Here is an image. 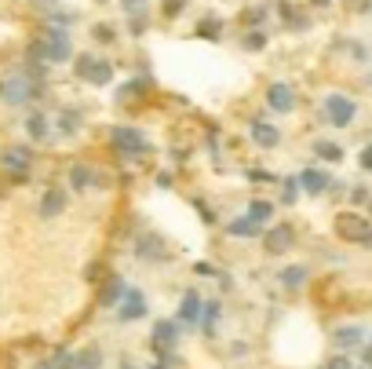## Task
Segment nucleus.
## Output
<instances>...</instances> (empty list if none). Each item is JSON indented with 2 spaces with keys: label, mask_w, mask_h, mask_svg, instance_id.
Here are the masks:
<instances>
[{
  "label": "nucleus",
  "mask_w": 372,
  "mask_h": 369,
  "mask_svg": "<svg viewBox=\"0 0 372 369\" xmlns=\"http://www.w3.org/2000/svg\"><path fill=\"white\" fill-rule=\"evenodd\" d=\"M150 315V300H146V293L143 289H136V286H128V293H124V300L117 303V322H143Z\"/></svg>",
  "instance_id": "obj_21"
},
{
  "label": "nucleus",
  "mask_w": 372,
  "mask_h": 369,
  "mask_svg": "<svg viewBox=\"0 0 372 369\" xmlns=\"http://www.w3.org/2000/svg\"><path fill=\"white\" fill-rule=\"evenodd\" d=\"M106 146L117 154L121 165H131V168H139L146 158H153V139L146 128L139 124H131V121H117V124H109L106 128Z\"/></svg>",
  "instance_id": "obj_1"
},
{
  "label": "nucleus",
  "mask_w": 372,
  "mask_h": 369,
  "mask_svg": "<svg viewBox=\"0 0 372 369\" xmlns=\"http://www.w3.org/2000/svg\"><path fill=\"white\" fill-rule=\"evenodd\" d=\"M117 4H121L124 15H136V11H146L150 8V0H117Z\"/></svg>",
  "instance_id": "obj_48"
},
{
  "label": "nucleus",
  "mask_w": 372,
  "mask_h": 369,
  "mask_svg": "<svg viewBox=\"0 0 372 369\" xmlns=\"http://www.w3.org/2000/svg\"><path fill=\"white\" fill-rule=\"evenodd\" d=\"M263 102H267V110H270V114H277V117H292V114L299 110V92H296V84H292V81L277 77V81L267 84V92H263Z\"/></svg>",
  "instance_id": "obj_10"
},
{
  "label": "nucleus",
  "mask_w": 372,
  "mask_h": 369,
  "mask_svg": "<svg viewBox=\"0 0 372 369\" xmlns=\"http://www.w3.org/2000/svg\"><path fill=\"white\" fill-rule=\"evenodd\" d=\"M190 209L197 212V220H201L205 227H219V209L205 198V194H190Z\"/></svg>",
  "instance_id": "obj_34"
},
{
  "label": "nucleus",
  "mask_w": 372,
  "mask_h": 369,
  "mask_svg": "<svg viewBox=\"0 0 372 369\" xmlns=\"http://www.w3.org/2000/svg\"><path fill=\"white\" fill-rule=\"evenodd\" d=\"M311 158L318 165H343L347 161V146L332 136H314L311 139Z\"/></svg>",
  "instance_id": "obj_23"
},
{
  "label": "nucleus",
  "mask_w": 372,
  "mask_h": 369,
  "mask_svg": "<svg viewBox=\"0 0 372 369\" xmlns=\"http://www.w3.org/2000/svg\"><path fill=\"white\" fill-rule=\"evenodd\" d=\"M84 124H88V117H84V110L77 102H66V106H59V114H55V139H80V132H84Z\"/></svg>",
  "instance_id": "obj_16"
},
{
  "label": "nucleus",
  "mask_w": 372,
  "mask_h": 369,
  "mask_svg": "<svg viewBox=\"0 0 372 369\" xmlns=\"http://www.w3.org/2000/svg\"><path fill=\"white\" fill-rule=\"evenodd\" d=\"M66 209H70V190H66L62 183L44 187L40 201H37V216H40V220H44V223H52V220H59Z\"/></svg>",
  "instance_id": "obj_17"
},
{
  "label": "nucleus",
  "mask_w": 372,
  "mask_h": 369,
  "mask_svg": "<svg viewBox=\"0 0 372 369\" xmlns=\"http://www.w3.org/2000/svg\"><path fill=\"white\" fill-rule=\"evenodd\" d=\"M186 8H190V0H161V18L164 23H179Z\"/></svg>",
  "instance_id": "obj_42"
},
{
  "label": "nucleus",
  "mask_w": 372,
  "mask_h": 369,
  "mask_svg": "<svg viewBox=\"0 0 372 369\" xmlns=\"http://www.w3.org/2000/svg\"><path fill=\"white\" fill-rule=\"evenodd\" d=\"M365 216H368V220H372V198H368V205H365Z\"/></svg>",
  "instance_id": "obj_55"
},
{
  "label": "nucleus",
  "mask_w": 372,
  "mask_h": 369,
  "mask_svg": "<svg viewBox=\"0 0 372 369\" xmlns=\"http://www.w3.org/2000/svg\"><path fill=\"white\" fill-rule=\"evenodd\" d=\"M92 40L99 48H117L121 45V30L109 23V18H99V23H92Z\"/></svg>",
  "instance_id": "obj_30"
},
{
  "label": "nucleus",
  "mask_w": 372,
  "mask_h": 369,
  "mask_svg": "<svg viewBox=\"0 0 372 369\" xmlns=\"http://www.w3.org/2000/svg\"><path fill=\"white\" fill-rule=\"evenodd\" d=\"M33 165H37V154H33V146H26V143H11V146L0 150V168L11 176V183H26Z\"/></svg>",
  "instance_id": "obj_9"
},
{
  "label": "nucleus",
  "mask_w": 372,
  "mask_h": 369,
  "mask_svg": "<svg viewBox=\"0 0 372 369\" xmlns=\"http://www.w3.org/2000/svg\"><path fill=\"white\" fill-rule=\"evenodd\" d=\"M248 143L256 146V150H263V154H270V150H277L281 143H284V128H277L274 121H267V117H252L248 124Z\"/></svg>",
  "instance_id": "obj_15"
},
{
  "label": "nucleus",
  "mask_w": 372,
  "mask_h": 369,
  "mask_svg": "<svg viewBox=\"0 0 372 369\" xmlns=\"http://www.w3.org/2000/svg\"><path fill=\"white\" fill-rule=\"evenodd\" d=\"M237 45H241V52L259 55V52H267V48H270V33H267V30H241Z\"/></svg>",
  "instance_id": "obj_31"
},
{
  "label": "nucleus",
  "mask_w": 372,
  "mask_h": 369,
  "mask_svg": "<svg viewBox=\"0 0 372 369\" xmlns=\"http://www.w3.org/2000/svg\"><path fill=\"white\" fill-rule=\"evenodd\" d=\"M193 40H205V45H223V37H227V18L219 15V11H201L193 18Z\"/></svg>",
  "instance_id": "obj_18"
},
{
  "label": "nucleus",
  "mask_w": 372,
  "mask_h": 369,
  "mask_svg": "<svg viewBox=\"0 0 372 369\" xmlns=\"http://www.w3.org/2000/svg\"><path fill=\"white\" fill-rule=\"evenodd\" d=\"M179 336H183L179 318H157L153 329H150V347L153 351H175V347H179Z\"/></svg>",
  "instance_id": "obj_19"
},
{
  "label": "nucleus",
  "mask_w": 372,
  "mask_h": 369,
  "mask_svg": "<svg viewBox=\"0 0 372 369\" xmlns=\"http://www.w3.org/2000/svg\"><path fill=\"white\" fill-rule=\"evenodd\" d=\"M215 281H219V289H223V293H230V289H234V274H230V271H219V274H215Z\"/></svg>",
  "instance_id": "obj_49"
},
{
  "label": "nucleus",
  "mask_w": 372,
  "mask_h": 369,
  "mask_svg": "<svg viewBox=\"0 0 372 369\" xmlns=\"http://www.w3.org/2000/svg\"><path fill=\"white\" fill-rule=\"evenodd\" d=\"M77 23H80V11H73V8H52V11H44V26L73 30Z\"/></svg>",
  "instance_id": "obj_37"
},
{
  "label": "nucleus",
  "mask_w": 372,
  "mask_h": 369,
  "mask_svg": "<svg viewBox=\"0 0 372 369\" xmlns=\"http://www.w3.org/2000/svg\"><path fill=\"white\" fill-rule=\"evenodd\" d=\"M73 77L84 81L88 88H109L117 81V66L109 55H95V52H80L73 55Z\"/></svg>",
  "instance_id": "obj_6"
},
{
  "label": "nucleus",
  "mask_w": 372,
  "mask_h": 369,
  "mask_svg": "<svg viewBox=\"0 0 372 369\" xmlns=\"http://www.w3.org/2000/svg\"><path fill=\"white\" fill-rule=\"evenodd\" d=\"M121 369H150V365H136L131 358H121Z\"/></svg>",
  "instance_id": "obj_52"
},
{
  "label": "nucleus",
  "mask_w": 372,
  "mask_h": 369,
  "mask_svg": "<svg viewBox=\"0 0 372 369\" xmlns=\"http://www.w3.org/2000/svg\"><path fill=\"white\" fill-rule=\"evenodd\" d=\"M124 33L131 40H143L150 33V11H136V15H124Z\"/></svg>",
  "instance_id": "obj_39"
},
{
  "label": "nucleus",
  "mask_w": 372,
  "mask_h": 369,
  "mask_svg": "<svg viewBox=\"0 0 372 369\" xmlns=\"http://www.w3.org/2000/svg\"><path fill=\"white\" fill-rule=\"evenodd\" d=\"M296 242H299L296 223H270L267 230H263V238H259V245H263V252H267V256H284V252H292Z\"/></svg>",
  "instance_id": "obj_13"
},
{
  "label": "nucleus",
  "mask_w": 372,
  "mask_h": 369,
  "mask_svg": "<svg viewBox=\"0 0 372 369\" xmlns=\"http://www.w3.org/2000/svg\"><path fill=\"white\" fill-rule=\"evenodd\" d=\"M263 230H267V227H263V223H256L252 216H245V212L223 223V234H227V238H237V242H259V238H263Z\"/></svg>",
  "instance_id": "obj_25"
},
{
  "label": "nucleus",
  "mask_w": 372,
  "mask_h": 369,
  "mask_svg": "<svg viewBox=\"0 0 372 369\" xmlns=\"http://www.w3.org/2000/svg\"><path fill=\"white\" fill-rule=\"evenodd\" d=\"M361 365H365V369H372V344H368V340L361 344Z\"/></svg>",
  "instance_id": "obj_50"
},
{
  "label": "nucleus",
  "mask_w": 372,
  "mask_h": 369,
  "mask_svg": "<svg viewBox=\"0 0 372 369\" xmlns=\"http://www.w3.org/2000/svg\"><path fill=\"white\" fill-rule=\"evenodd\" d=\"M245 216H252V220L263 223V227H270L274 216H277V201L274 198H263V194H252L248 205H245Z\"/></svg>",
  "instance_id": "obj_28"
},
{
  "label": "nucleus",
  "mask_w": 372,
  "mask_h": 369,
  "mask_svg": "<svg viewBox=\"0 0 372 369\" xmlns=\"http://www.w3.org/2000/svg\"><path fill=\"white\" fill-rule=\"evenodd\" d=\"M77 48H73V33L59 30V26H44L40 37H33L26 45V62H48V66H66L73 62Z\"/></svg>",
  "instance_id": "obj_2"
},
{
  "label": "nucleus",
  "mask_w": 372,
  "mask_h": 369,
  "mask_svg": "<svg viewBox=\"0 0 372 369\" xmlns=\"http://www.w3.org/2000/svg\"><path fill=\"white\" fill-rule=\"evenodd\" d=\"M306 4H311V11H328L336 0H306Z\"/></svg>",
  "instance_id": "obj_51"
},
{
  "label": "nucleus",
  "mask_w": 372,
  "mask_h": 369,
  "mask_svg": "<svg viewBox=\"0 0 372 369\" xmlns=\"http://www.w3.org/2000/svg\"><path fill=\"white\" fill-rule=\"evenodd\" d=\"M153 187H157V190H175V187H179L175 168H157V172H153Z\"/></svg>",
  "instance_id": "obj_43"
},
{
  "label": "nucleus",
  "mask_w": 372,
  "mask_h": 369,
  "mask_svg": "<svg viewBox=\"0 0 372 369\" xmlns=\"http://www.w3.org/2000/svg\"><path fill=\"white\" fill-rule=\"evenodd\" d=\"M219 318H223V300H205V311H201V329L205 336H215V329H219Z\"/></svg>",
  "instance_id": "obj_35"
},
{
  "label": "nucleus",
  "mask_w": 372,
  "mask_h": 369,
  "mask_svg": "<svg viewBox=\"0 0 372 369\" xmlns=\"http://www.w3.org/2000/svg\"><path fill=\"white\" fill-rule=\"evenodd\" d=\"M22 128H26V139L37 143V146H44V143H52V139H55V121L44 114L40 106H33V110L22 117Z\"/></svg>",
  "instance_id": "obj_20"
},
{
  "label": "nucleus",
  "mask_w": 372,
  "mask_h": 369,
  "mask_svg": "<svg viewBox=\"0 0 372 369\" xmlns=\"http://www.w3.org/2000/svg\"><path fill=\"white\" fill-rule=\"evenodd\" d=\"M193 274H197V278H215V274H219V267H215V264H208V259H193Z\"/></svg>",
  "instance_id": "obj_47"
},
{
  "label": "nucleus",
  "mask_w": 372,
  "mask_h": 369,
  "mask_svg": "<svg viewBox=\"0 0 372 369\" xmlns=\"http://www.w3.org/2000/svg\"><path fill=\"white\" fill-rule=\"evenodd\" d=\"M124 293H128V281H124V274L109 271V274L102 278V286H99V308H106V311H117V303L124 300Z\"/></svg>",
  "instance_id": "obj_24"
},
{
  "label": "nucleus",
  "mask_w": 372,
  "mask_h": 369,
  "mask_svg": "<svg viewBox=\"0 0 372 369\" xmlns=\"http://www.w3.org/2000/svg\"><path fill=\"white\" fill-rule=\"evenodd\" d=\"M190 154H193V146H168V161L172 165H186Z\"/></svg>",
  "instance_id": "obj_46"
},
{
  "label": "nucleus",
  "mask_w": 372,
  "mask_h": 369,
  "mask_svg": "<svg viewBox=\"0 0 372 369\" xmlns=\"http://www.w3.org/2000/svg\"><path fill=\"white\" fill-rule=\"evenodd\" d=\"M340 4H347V8H354V11H358V4H361V0H340Z\"/></svg>",
  "instance_id": "obj_53"
},
{
  "label": "nucleus",
  "mask_w": 372,
  "mask_h": 369,
  "mask_svg": "<svg viewBox=\"0 0 372 369\" xmlns=\"http://www.w3.org/2000/svg\"><path fill=\"white\" fill-rule=\"evenodd\" d=\"M277 286L284 293H303L306 286H311V267L306 264H284L277 271Z\"/></svg>",
  "instance_id": "obj_27"
},
{
  "label": "nucleus",
  "mask_w": 372,
  "mask_h": 369,
  "mask_svg": "<svg viewBox=\"0 0 372 369\" xmlns=\"http://www.w3.org/2000/svg\"><path fill=\"white\" fill-rule=\"evenodd\" d=\"M201 139H205V150H208V158L215 161V168H223V165H219V161H223V128H219V124H205Z\"/></svg>",
  "instance_id": "obj_33"
},
{
  "label": "nucleus",
  "mask_w": 372,
  "mask_h": 369,
  "mask_svg": "<svg viewBox=\"0 0 372 369\" xmlns=\"http://www.w3.org/2000/svg\"><path fill=\"white\" fill-rule=\"evenodd\" d=\"M321 369H358V365L350 362V355H347V351H336V355L328 358V362H325Z\"/></svg>",
  "instance_id": "obj_45"
},
{
  "label": "nucleus",
  "mask_w": 372,
  "mask_h": 369,
  "mask_svg": "<svg viewBox=\"0 0 372 369\" xmlns=\"http://www.w3.org/2000/svg\"><path fill=\"white\" fill-rule=\"evenodd\" d=\"M270 18H274L270 4H248L245 11H241V30H267Z\"/></svg>",
  "instance_id": "obj_29"
},
{
  "label": "nucleus",
  "mask_w": 372,
  "mask_h": 369,
  "mask_svg": "<svg viewBox=\"0 0 372 369\" xmlns=\"http://www.w3.org/2000/svg\"><path fill=\"white\" fill-rule=\"evenodd\" d=\"M299 198H303V190H299V176H296V172H292V176H281V183H277V205L292 209Z\"/></svg>",
  "instance_id": "obj_36"
},
{
  "label": "nucleus",
  "mask_w": 372,
  "mask_h": 369,
  "mask_svg": "<svg viewBox=\"0 0 372 369\" xmlns=\"http://www.w3.org/2000/svg\"><path fill=\"white\" fill-rule=\"evenodd\" d=\"M201 311H205V296L197 293V286L183 289L179 311H175V318H179V325H183V329H197V325H201Z\"/></svg>",
  "instance_id": "obj_22"
},
{
  "label": "nucleus",
  "mask_w": 372,
  "mask_h": 369,
  "mask_svg": "<svg viewBox=\"0 0 372 369\" xmlns=\"http://www.w3.org/2000/svg\"><path fill=\"white\" fill-rule=\"evenodd\" d=\"M318 110H321V121L328 128H336V132H347V128H354L358 114H361V102L350 95V92H325L321 102H318Z\"/></svg>",
  "instance_id": "obj_4"
},
{
  "label": "nucleus",
  "mask_w": 372,
  "mask_h": 369,
  "mask_svg": "<svg viewBox=\"0 0 372 369\" xmlns=\"http://www.w3.org/2000/svg\"><path fill=\"white\" fill-rule=\"evenodd\" d=\"M241 176H245L248 183H256V187H277V183H281L277 172L263 168V165H245V168H241Z\"/></svg>",
  "instance_id": "obj_38"
},
{
  "label": "nucleus",
  "mask_w": 372,
  "mask_h": 369,
  "mask_svg": "<svg viewBox=\"0 0 372 369\" xmlns=\"http://www.w3.org/2000/svg\"><path fill=\"white\" fill-rule=\"evenodd\" d=\"M33 369H73V351L70 347H55L48 358H40Z\"/></svg>",
  "instance_id": "obj_40"
},
{
  "label": "nucleus",
  "mask_w": 372,
  "mask_h": 369,
  "mask_svg": "<svg viewBox=\"0 0 372 369\" xmlns=\"http://www.w3.org/2000/svg\"><path fill=\"white\" fill-rule=\"evenodd\" d=\"M106 365V355L99 344H88L80 351H73V369H102Z\"/></svg>",
  "instance_id": "obj_32"
},
{
  "label": "nucleus",
  "mask_w": 372,
  "mask_h": 369,
  "mask_svg": "<svg viewBox=\"0 0 372 369\" xmlns=\"http://www.w3.org/2000/svg\"><path fill=\"white\" fill-rule=\"evenodd\" d=\"M368 340V329L358 322H347V325H336V333H332V344L340 347V351H361V344Z\"/></svg>",
  "instance_id": "obj_26"
},
{
  "label": "nucleus",
  "mask_w": 372,
  "mask_h": 369,
  "mask_svg": "<svg viewBox=\"0 0 372 369\" xmlns=\"http://www.w3.org/2000/svg\"><path fill=\"white\" fill-rule=\"evenodd\" d=\"M95 4H109V0H95Z\"/></svg>",
  "instance_id": "obj_56"
},
{
  "label": "nucleus",
  "mask_w": 372,
  "mask_h": 369,
  "mask_svg": "<svg viewBox=\"0 0 372 369\" xmlns=\"http://www.w3.org/2000/svg\"><path fill=\"white\" fill-rule=\"evenodd\" d=\"M131 256H136L139 264L164 267V264H172V245L164 242V234H157V230H139L136 242H131Z\"/></svg>",
  "instance_id": "obj_8"
},
{
  "label": "nucleus",
  "mask_w": 372,
  "mask_h": 369,
  "mask_svg": "<svg viewBox=\"0 0 372 369\" xmlns=\"http://www.w3.org/2000/svg\"><path fill=\"white\" fill-rule=\"evenodd\" d=\"M368 198H372V187H368V183H350V187H347V201H350V209H365Z\"/></svg>",
  "instance_id": "obj_41"
},
{
  "label": "nucleus",
  "mask_w": 372,
  "mask_h": 369,
  "mask_svg": "<svg viewBox=\"0 0 372 369\" xmlns=\"http://www.w3.org/2000/svg\"><path fill=\"white\" fill-rule=\"evenodd\" d=\"M365 84H368V88H372V66H368V74H365Z\"/></svg>",
  "instance_id": "obj_54"
},
{
  "label": "nucleus",
  "mask_w": 372,
  "mask_h": 369,
  "mask_svg": "<svg viewBox=\"0 0 372 369\" xmlns=\"http://www.w3.org/2000/svg\"><path fill=\"white\" fill-rule=\"evenodd\" d=\"M48 95V81L37 77L26 62L18 70H11L8 77H0V102L8 106H33Z\"/></svg>",
  "instance_id": "obj_3"
},
{
  "label": "nucleus",
  "mask_w": 372,
  "mask_h": 369,
  "mask_svg": "<svg viewBox=\"0 0 372 369\" xmlns=\"http://www.w3.org/2000/svg\"><path fill=\"white\" fill-rule=\"evenodd\" d=\"M332 234L343 245L372 249V220L365 216V209H340L332 216Z\"/></svg>",
  "instance_id": "obj_5"
},
{
  "label": "nucleus",
  "mask_w": 372,
  "mask_h": 369,
  "mask_svg": "<svg viewBox=\"0 0 372 369\" xmlns=\"http://www.w3.org/2000/svg\"><path fill=\"white\" fill-rule=\"evenodd\" d=\"M296 176H299V190H303V198H328V187H332L336 183V176H332V172H328L325 165H303L299 172H296Z\"/></svg>",
  "instance_id": "obj_14"
},
{
  "label": "nucleus",
  "mask_w": 372,
  "mask_h": 369,
  "mask_svg": "<svg viewBox=\"0 0 372 369\" xmlns=\"http://www.w3.org/2000/svg\"><path fill=\"white\" fill-rule=\"evenodd\" d=\"M358 168L365 172V176H372V139L361 143V150H358Z\"/></svg>",
  "instance_id": "obj_44"
},
{
  "label": "nucleus",
  "mask_w": 372,
  "mask_h": 369,
  "mask_svg": "<svg viewBox=\"0 0 372 369\" xmlns=\"http://www.w3.org/2000/svg\"><path fill=\"white\" fill-rule=\"evenodd\" d=\"M109 183L114 180H109L99 165L84 161V158L70 161V168H66V187H70L73 194H95V190H106Z\"/></svg>",
  "instance_id": "obj_7"
},
{
  "label": "nucleus",
  "mask_w": 372,
  "mask_h": 369,
  "mask_svg": "<svg viewBox=\"0 0 372 369\" xmlns=\"http://www.w3.org/2000/svg\"><path fill=\"white\" fill-rule=\"evenodd\" d=\"M153 88H157V81H153V74H150V66H146V62H143V66H139V74H131L124 84H121V88L114 92V102L117 106H131V102H143Z\"/></svg>",
  "instance_id": "obj_11"
},
{
  "label": "nucleus",
  "mask_w": 372,
  "mask_h": 369,
  "mask_svg": "<svg viewBox=\"0 0 372 369\" xmlns=\"http://www.w3.org/2000/svg\"><path fill=\"white\" fill-rule=\"evenodd\" d=\"M270 8H274V18L284 33H306L314 26V11H303L296 0H274Z\"/></svg>",
  "instance_id": "obj_12"
}]
</instances>
